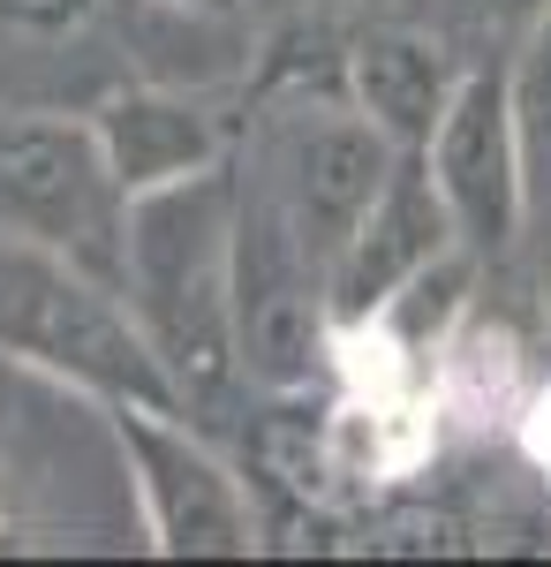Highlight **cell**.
Masks as SVG:
<instances>
[{
    "instance_id": "cell-1",
    "label": "cell",
    "mask_w": 551,
    "mask_h": 567,
    "mask_svg": "<svg viewBox=\"0 0 551 567\" xmlns=\"http://www.w3.org/2000/svg\"><path fill=\"white\" fill-rule=\"evenodd\" d=\"M235 219L242 182L219 159L205 175L128 197V280L122 296L144 318L152 349L167 363L181 409H205L242 379L235 333Z\"/></svg>"
},
{
    "instance_id": "cell-2",
    "label": "cell",
    "mask_w": 551,
    "mask_h": 567,
    "mask_svg": "<svg viewBox=\"0 0 551 567\" xmlns=\"http://www.w3.org/2000/svg\"><path fill=\"white\" fill-rule=\"evenodd\" d=\"M0 355H23L69 386L106 393L114 409L122 401L181 409L167 363L122 288L45 243L8 235V227H0Z\"/></svg>"
},
{
    "instance_id": "cell-3",
    "label": "cell",
    "mask_w": 551,
    "mask_h": 567,
    "mask_svg": "<svg viewBox=\"0 0 551 567\" xmlns=\"http://www.w3.org/2000/svg\"><path fill=\"white\" fill-rule=\"evenodd\" d=\"M0 227L128 280V189L106 159L98 122L76 114H0Z\"/></svg>"
},
{
    "instance_id": "cell-4",
    "label": "cell",
    "mask_w": 551,
    "mask_h": 567,
    "mask_svg": "<svg viewBox=\"0 0 551 567\" xmlns=\"http://www.w3.org/2000/svg\"><path fill=\"white\" fill-rule=\"evenodd\" d=\"M333 296L325 265L310 258L295 219L272 182H242V219H235V333H242V379L257 386H310L325 355Z\"/></svg>"
},
{
    "instance_id": "cell-5",
    "label": "cell",
    "mask_w": 551,
    "mask_h": 567,
    "mask_svg": "<svg viewBox=\"0 0 551 567\" xmlns=\"http://www.w3.org/2000/svg\"><path fill=\"white\" fill-rule=\"evenodd\" d=\"M393 167H401V144L347 91H310L295 114L272 130V144H264V182L280 189L295 235L310 243V258L325 272L347 250L355 219L378 205Z\"/></svg>"
},
{
    "instance_id": "cell-6",
    "label": "cell",
    "mask_w": 551,
    "mask_h": 567,
    "mask_svg": "<svg viewBox=\"0 0 551 567\" xmlns=\"http://www.w3.org/2000/svg\"><path fill=\"white\" fill-rule=\"evenodd\" d=\"M181 409H152V401H122L114 424H122V454L136 499H144V523L159 537V553H189V560H212V553H250L257 545V507L250 492L235 484V470L219 462L197 432L174 424Z\"/></svg>"
},
{
    "instance_id": "cell-7",
    "label": "cell",
    "mask_w": 551,
    "mask_h": 567,
    "mask_svg": "<svg viewBox=\"0 0 551 567\" xmlns=\"http://www.w3.org/2000/svg\"><path fill=\"white\" fill-rule=\"evenodd\" d=\"M521 99H513V69H468L446 122L430 136V175L446 189V205L461 219V243L499 258L521 219H529V189H521Z\"/></svg>"
},
{
    "instance_id": "cell-8",
    "label": "cell",
    "mask_w": 551,
    "mask_h": 567,
    "mask_svg": "<svg viewBox=\"0 0 551 567\" xmlns=\"http://www.w3.org/2000/svg\"><path fill=\"white\" fill-rule=\"evenodd\" d=\"M461 243V219L446 205V189L430 175V152H401V167L385 175L378 205L355 219V235H347V250L333 258L325 272V296H333V326L340 333H355V326H371L430 258H446Z\"/></svg>"
},
{
    "instance_id": "cell-9",
    "label": "cell",
    "mask_w": 551,
    "mask_h": 567,
    "mask_svg": "<svg viewBox=\"0 0 551 567\" xmlns=\"http://www.w3.org/2000/svg\"><path fill=\"white\" fill-rule=\"evenodd\" d=\"M461 61L438 31H416V23H371L347 39V99L378 122L401 152H424L454 91H461Z\"/></svg>"
},
{
    "instance_id": "cell-10",
    "label": "cell",
    "mask_w": 551,
    "mask_h": 567,
    "mask_svg": "<svg viewBox=\"0 0 551 567\" xmlns=\"http://www.w3.org/2000/svg\"><path fill=\"white\" fill-rule=\"evenodd\" d=\"M91 122L106 136V159H114V175H122L128 197L167 189V182L205 175V167L227 159L219 122L174 84H136V91H122V99H106Z\"/></svg>"
},
{
    "instance_id": "cell-11",
    "label": "cell",
    "mask_w": 551,
    "mask_h": 567,
    "mask_svg": "<svg viewBox=\"0 0 551 567\" xmlns=\"http://www.w3.org/2000/svg\"><path fill=\"white\" fill-rule=\"evenodd\" d=\"M476 258L484 250H468V243H454L446 258H430L393 303L371 318V333H378L393 355H438L446 341H454V326L468 318V288H476Z\"/></svg>"
},
{
    "instance_id": "cell-12",
    "label": "cell",
    "mask_w": 551,
    "mask_h": 567,
    "mask_svg": "<svg viewBox=\"0 0 551 567\" xmlns=\"http://www.w3.org/2000/svg\"><path fill=\"white\" fill-rule=\"evenodd\" d=\"M513 99H521V130L551 144V0L537 8L529 39H521V61H513Z\"/></svg>"
},
{
    "instance_id": "cell-13",
    "label": "cell",
    "mask_w": 551,
    "mask_h": 567,
    "mask_svg": "<svg viewBox=\"0 0 551 567\" xmlns=\"http://www.w3.org/2000/svg\"><path fill=\"white\" fill-rule=\"evenodd\" d=\"M430 8V31L446 39V31H468V39H484V31H499L513 16H529L537 0H424Z\"/></svg>"
},
{
    "instance_id": "cell-14",
    "label": "cell",
    "mask_w": 551,
    "mask_h": 567,
    "mask_svg": "<svg viewBox=\"0 0 551 567\" xmlns=\"http://www.w3.org/2000/svg\"><path fill=\"white\" fill-rule=\"evenodd\" d=\"M529 446H537V462L551 470V393L537 401V416H529Z\"/></svg>"
},
{
    "instance_id": "cell-15",
    "label": "cell",
    "mask_w": 551,
    "mask_h": 567,
    "mask_svg": "<svg viewBox=\"0 0 551 567\" xmlns=\"http://www.w3.org/2000/svg\"><path fill=\"white\" fill-rule=\"evenodd\" d=\"M537 288H544V303H551V219H544V235H537Z\"/></svg>"
},
{
    "instance_id": "cell-16",
    "label": "cell",
    "mask_w": 551,
    "mask_h": 567,
    "mask_svg": "<svg viewBox=\"0 0 551 567\" xmlns=\"http://www.w3.org/2000/svg\"><path fill=\"white\" fill-rule=\"evenodd\" d=\"M181 8H212V16H235L242 0H181Z\"/></svg>"
}]
</instances>
